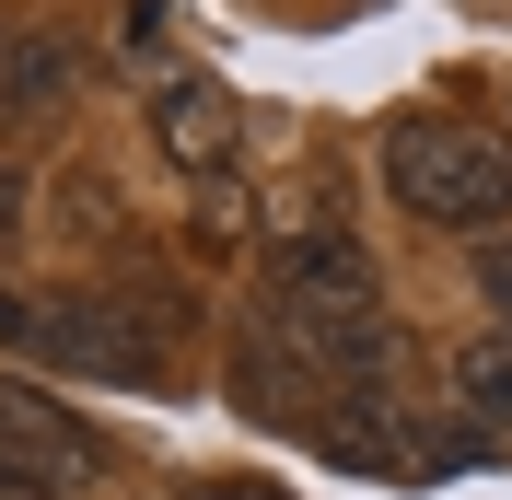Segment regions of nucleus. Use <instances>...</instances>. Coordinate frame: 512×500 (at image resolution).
Wrapping results in <instances>:
<instances>
[{"instance_id":"nucleus-1","label":"nucleus","mask_w":512,"mask_h":500,"mask_svg":"<svg viewBox=\"0 0 512 500\" xmlns=\"http://www.w3.org/2000/svg\"><path fill=\"white\" fill-rule=\"evenodd\" d=\"M384 187L431 233H489L512 210V140H489L466 117H396L384 128Z\"/></svg>"},{"instance_id":"nucleus-2","label":"nucleus","mask_w":512,"mask_h":500,"mask_svg":"<svg viewBox=\"0 0 512 500\" xmlns=\"http://www.w3.org/2000/svg\"><path fill=\"white\" fill-rule=\"evenodd\" d=\"M24 349L35 361H59V373H94V384H163V349L128 326V303L105 291H47L24 314Z\"/></svg>"},{"instance_id":"nucleus-3","label":"nucleus","mask_w":512,"mask_h":500,"mask_svg":"<svg viewBox=\"0 0 512 500\" xmlns=\"http://www.w3.org/2000/svg\"><path fill=\"white\" fill-rule=\"evenodd\" d=\"M152 140H163V163H187V175H222L233 163V140H245V117H233V94L222 82H163L152 94Z\"/></svg>"},{"instance_id":"nucleus-4","label":"nucleus","mask_w":512,"mask_h":500,"mask_svg":"<svg viewBox=\"0 0 512 500\" xmlns=\"http://www.w3.org/2000/svg\"><path fill=\"white\" fill-rule=\"evenodd\" d=\"M0 442H12V454H35V466L59 477V489L105 466V442L82 431V419H70L59 396H35V384H0Z\"/></svg>"},{"instance_id":"nucleus-5","label":"nucleus","mask_w":512,"mask_h":500,"mask_svg":"<svg viewBox=\"0 0 512 500\" xmlns=\"http://www.w3.org/2000/svg\"><path fill=\"white\" fill-rule=\"evenodd\" d=\"M70 94H82V70H70L59 35H12V47H0V128H47V117H70Z\"/></svg>"},{"instance_id":"nucleus-6","label":"nucleus","mask_w":512,"mask_h":500,"mask_svg":"<svg viewBox=\"0 0 512 500\" xmlns=\"http://www.w3.org/2000/svg\"><path fill=\"white\" fill-rule=\"evenodd\" d=\"M443 384H454V407H466L489 442H512V338H466L443 361Z\"/></svg>"},{"instance_id":"nucleus-7","label":"nucleus","mask_w":512,"mask_h":500,"mask_svg":"<svg viewBox=\"0 0 512 500\" xmlns=\"http://www.w3.org/2000/svg\"><path fill=\"white\" fill-rule=\"evenodd\" d=\"M478 303L501 314V338H512V233H501V245H478Z\"/></svg>"},{"instance_id":"nucleus-8","label":"nucleus","mask_w":512,"mask_h":500,"mask_svg":"<svg viewBox=\"0 0 512 500\" xmlns=\"http://www.w3.org/2000/svg\"><path fill=\"white\" fill-rule=\"evenodd\" d=\"M0 500H70V489L35 466V454H12V442H0Z\"/></svg>"},{"instance_id":"nucleus-9","label":"nucleus","mask_w":512,"mask_h":500,"mask_svg":"<svg viewBox=\"0 0 512 500\" xmlns=\"http://www.w3.org/2000/svg\"><path fill=\"white\" fill-rule=\"evenodd\" d=\"M233 233H245V198L222 187V198H210V210H198V245H233Z\"/></svg>"},{"instance_id":"nucleus-10","label":"nucleus","mask_w":512,"mask_h":500,"mask_svg":"<svg viewBox=\"0 0 512 500\" xmlns=\"http://www.w3.org/2000/svg\"><path fill=\"white\" fill-rule=\"evenodd\" d=\"M187 500H291V489H268V477H198Z\"/></svg>"},{"instance_id":"nucleus-11","label":"nucleus","mask_w":512,"mask_h":500,"mask_svg":"<svg viewBox=\"0 0 512 500\" xmlns=\"http://www.w3.org/2000/svg\"><path fill=\"white\" fill-rule=\"evenodd\" d=\"M12 233H24V187H12V175H0V245H12Z\"/></svg>"},{"instance_id":"nucleus-12","label":"nucleus","mask_w":512,"mask_h":500,"mask_svg":"<svg viewBox=\"0 0 512 500\" xmlns=\"http://www.w3.org/2000/svg\"><path fill=\"white\" fill-rule=\"evenodd\" d=\"M24 314H35V303H12V291H0V338H12V349H24Z\"/></svg>"}]
</instances>
